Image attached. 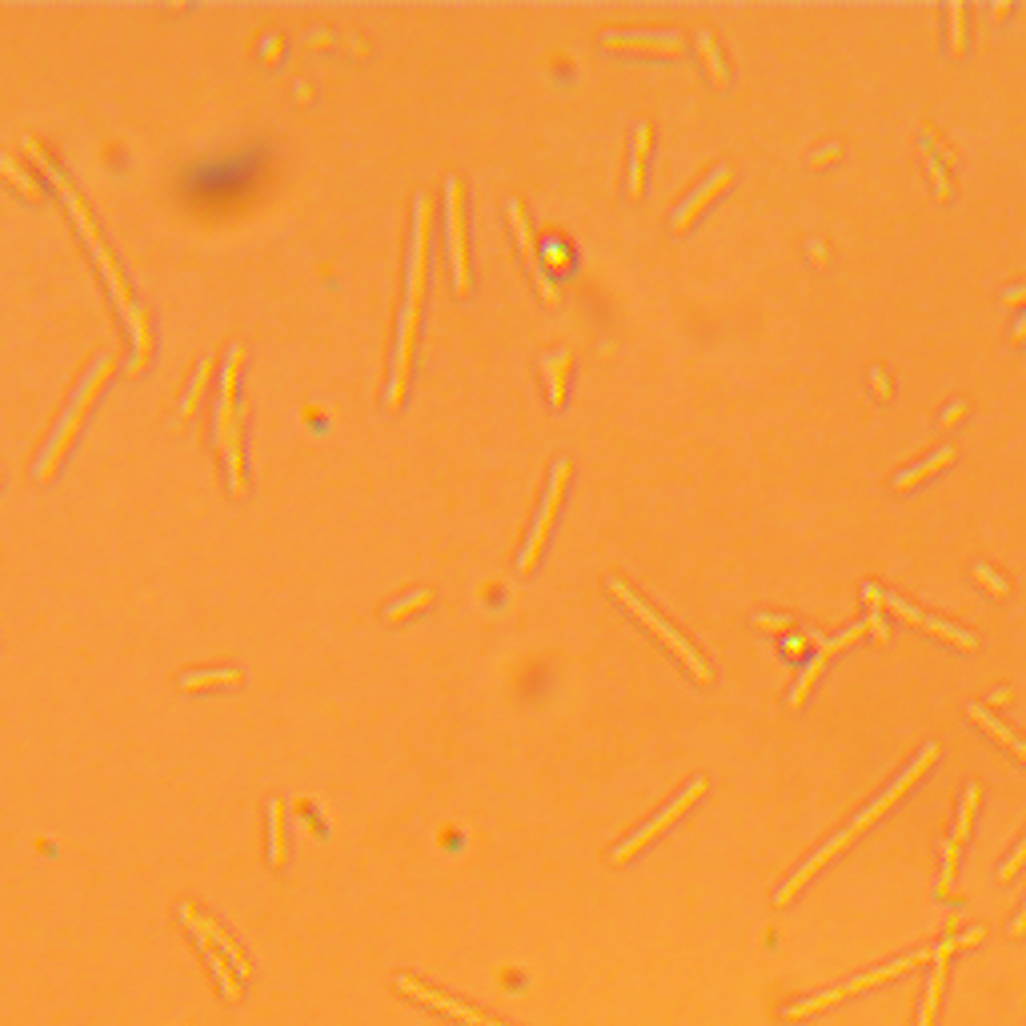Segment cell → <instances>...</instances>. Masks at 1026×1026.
<instances>
[{"label":"cell","mask_w":1026,"mask_h":1026,"mask_svg":"<svg viewBox=\"0 0 1026 1026\" xmlns=\"http://www.w3.org/2000/svg\"><path fill=\"white\" fill-rule=\"evenodd\" d=\"M209 369H213V361L209 358H201L197 361V373H193V381H189V389H185V398H180V418L177 421H185L193 413V405H197V398H201V385H205V378H209Z\"/></svg>","instance_id":"31"},{"label":"cell","mask_w":1026,"mask_h":1026,"mask_svg":"<svg viewBox=\"0 0 1026 1026\" xmlns=\"http://www.w3.org/2000/svg\"><path fill=\"white\" fill-rule=\"evenodd\" d=\"M413 330H418V305H401L398 317V349H393V378H389V393L385 405L398 409L405 398V378H409V349H413Z\"/></svg>","instance_id":"13"},{"label":"cell","mask_w":1026,"mask_h":1026,"mask_svg":"<svg viewBox=\"0 0 1026 1026\" xmlns=\"http://www.w3.org/2000/svg\"><path fill=\"white\" fill-rule=\"evenodd\" d=\"M1026 935V902H1023V910L1015 915V922H1010V938H1023Z\"/></svg>","instance_id":"42"},{"label":"cell","mask_w":1026,"mask_h":1026,"mask_svg":"<svg viewBox=\"0 0 1026 1026\" xmlns=\"http://www.w3.org/2000/svg\"><path fill=\"white\" fill-rule=\"evenodd\" d=\"M213 682H241V674L237 670H189V674H180V686L185 690L213 686Z\"/></svg>","instance_id":"32"},{"label":"cell","mask_w":1026,"mask_h":1026,"mask_svg":"<svg viewBox=\"0 0 1026 1026\" xmlns=\"http://www.w3.org/2000/svg\"><path fill=\"white\" fill-rule=\"evenodd\" d=\"M955 870H958V847L955 842H942V878H938V895L950 898V887H955Z\"/></svg>","instance_id":"34"},{"label":"cell","mask_w":1026,"mask_h":1026,"mask_svg":"<svg viewBox=\"0 0 1026 1026\" xmlns=\"http://www.w3.org/2000/svg\"><path fill=\"white\" fill-rule=\"evenodd\" d=\"M646 153H649V125L642 120L634 129V157H629V197H642L646 185Z\"/></svg>","instance_id":"25"},{"label":"cell","mask_w":1026,"mask_h":1026,"mask_svg":"<svg viewBox=\"0 0 1026 1026\" xmlns=\"http://www.w3.org/2000/svg\"><path fill=\"white\" fill-rule=\"evenodd\" d=\"M426 602H429V589H413V594H405V598L389 602V606H385V618H389V622H398V618H405V614H413L418 606H426Z\"/></svg>","instance_id":"37"},{"label":"cell","mask_w":1026,"mask_h":1026,"mask_svg":"<svg viewBox=\"0 0 1026 1026\" xmlns=\"http://www.w3.org/2000/svg\"><path fill=\"white\" fill-rule=\"evenodd\" d=\"M970 574H975V578L983 582V586H987L995 598H1007V594H1010V582L1003 578V574H995L987 561H975V566H970Z\"/></svg>","instance_id":"36"},{"label":"cell","mask_w":1026,"mask_h":1026,"mask_svg":"<svg viewBox=\"0 0 1026 1026\" xmlns=\"http://www.w3.org/2000/svg\"><path fill=\"white\" fill-rule=\"evenodd\" d=\"M1023 862H1026V834H1023V842L1015 847V854H1010L1007 862L998 867V882H1010V878H1015L1018 870H1023Z\"/></svg>","instance_id":"39"},{"label":"cell","mask_w":1026,"mask_h":1026,"mask_svg":"<svg viewBox=\"0 0 1026 1026\" xmlns=\"http://www.w3.org/2000/svg\"><path fill=\"white\" fill-rule=\"evenodd\" d=\"M109 373H113V353H100V358L92 361L89 373H85V381H80L77 398H72V405L65 409V418H60V426L52 429V438H49V446H45V453H40V461H37V478H40V481H49V478H52V469H57L60 453H65V446H69L72 429H77V421L85 418V409H89V401L97 398L100 381L109 378Z\"/></svg>","instance_id":"1"},{"label":"cell","mask_w":1026,"mask_h":1026,"mask_svg":"<svg viewBox=\"0 0 1026 1026\" xmlns=\"http://www.w3.org/2000/svg\"><path fill=\"white\" fill-rule=\"evenodd\" d=\"M398 990H401V995H413L418 1003H426V1007H433V1010H446V1015L461 1018V1023H469V1026H498V1023H489V1018H481L478 1010H469V1007H461V1003H453V998L433 995L429 987H421V983H413V978H405V975L398 978Z\"/></svg>","instance_id":"18"},{"label":"cell","mask_w":1026,"mask_h":1026,"mask_svg":"<svg viewBox=\"0 0 1026 1026\" xmlns=\"http://www.w3.org/2000/svg\"><path fill=\"white\" fill-rule=\"evenodd\" d=\"M862 629H867V622H854V626H847L838 638H822V646H818V654L814 658L802 666V674H798V682H794V690H790V706L794 710H802V702H807V694H810V686H814V678L827 670V662L834 658L838 649H847L850 642L854 638H862Z\"/></svg>","instance_id":"12"},{"label":"cell","mask_w":1026,"mask_h":1026,"mask_svg":"<svg viewBox=\"0 0 1026 1026\" xmlns=\"http://www.w3.org/2000/svg\"><path fill=\"white\" fill-rule=\"evenodd\" d=\"M1026 341V313H1023V321H1018L1015 330H1010V345H1023Z\"/></svg>","instance_id":"44"},{"label":"cell","mask_w":1026,"mask_h":1026,"mask_svg":"<svg viewBox=\"0 0 1026 1026\" xmlns=\"http://www.w3.org/2000/svg\"><path fill=\"white\" fill-rule=\"evenodd\" d=\"M950 461H955V446H938L935 453H930V458L915 461L910 469H898V473H895V489H910L918 478H927V473H935V469L950 466Z\"/></svg>","instance_id":"22"},{"label":"cell","mask_w":1026,"mask_h":1026,"mask_svg":"<svg viewBox=\"0 0 1026 1026\" xmlns=\"http://www.w3.org/2000/svg\"><path fill=\"white\" fill-rule=\"evenodd\" d=\"M918 963H935V947H930V950H918V955H910V958H898V963H887V967L870 970V975H858V978H850V983H842V987L827 990V995L802 998V1003H794V1007H786V1010H782V1018H790V1023H794V1018H810V1015H818V1010H827V1007H834V1003H842V998L858 995V990H867V987H882V983H890V978L907 975V970H915Z\"/></svg>","instance_id":"2"},{"label":"cell","mask_w":1026,"mask_h":1026,"mask_svg":"<svg viewBox=\"0 0 1026 1026\" xmlns=\"http://www.w3.org/2000/svg\"><path fill=\"white\" fill-rule=\"evenodd\" d=\"M850 842H854V830H838V834H834V838H830V842H822V847H818V850H814V854H810V858H807V862H802V867H798V870H794V874H790V878H786V882H782V887H778V890H774V907H790V898H794V895H798V890L807 887L810 878H814V874H818V870L827 867L830 858H834V854H842V850H847V847H850Z\"/></svg>","instance_id":"11"},{"label":"cell","mask_w":1026,"mask_h":1026,"mask_svg":"<svg viewBox=\"0 0 1026 1026\" xmlns=\"http://www.w3.org/2000/svg\"><path fill=\"white\" fill-rule=\"evenodd\" d=\"M193 935H197V942H201V947H205V955H209V967H213V975L221 978V990H225V998H233V1003H237V998H241V990H237V983H233V975H229V963H225V958H217V950H213V942H209V938H205V935H201V930H193Z\"/></svg>","instance_id":"27"},{"label":"cell","mask_w":1026,"mask_h":1026,"mask_svg":"<svg viewBox=\"0 0 1026 1026\" xmlns=\"http://www.w3.org/2000/svg\"><path fill=\"white\" fill-rule=\"evenodd\" d=\"M697 49H702V60H706V69H710V77H714V85H717V89H726V85H730L726 60H722V52H717L714 37H710L706 29L697 32Z\"/></svg>","instance_id":"26"},{"label":"cell","mask_w":1026,"mask_h":1026,"mask_svg":"<svg viewBox=\"0 0 1026 1026\" xmlns=\"http://www.w3.org/2000/svg\"><path fill=\"white\" fill-rule=\"evenodd\" d=\"M241 353L245 349L241 345H229V353H225V365H221V398H217V449L225 453V449L233 446V441H241V413L237 405H233V393H237V365H241Z\"/></svg>","instance_id":"8"},{"label":"cell","mask_w":1026,"mask_h":1026,"mask_svg":"<svg viewBox=\"0 0 1026 1026\" xmlns=\"http://www.w3.org/2000/svg\"><path fill=\"white\" fill-rule=\"evenodd\" d=\"M935 758H938V746H935V742H927V746L918 750V758H915V762H910V766H907V770H902V774H898V778H895V782H890V786H887V790H882V794H878V798H874V802H870V807H867V810H862V814H858V818H854V827H850V830H854V834H858V830H867V827H870V822H878V818H882V814H887V810H890V807H895L898 798H902V794H907V790H910V786H915L918 778H922V774H927V770H930V766H935Z\"/></svg>","instance_id":"5"},{"label":"cell","mask_w":1026,"mask_h":1026,"mask_svg":"<svg viewBox=\"0 0 1026 1026\" xmlns=\"http://www.w3.org/2000/svg\"><path fill=\"white\" fill-rule=\"evenodd\" d=\"M426 241H429V197H413V253H409V305L426 293Z\"/></svg>","instance_id":"15"},{"label":"cell","mask_w":1026,"mask_h":1026,"mask_svg":"<svg viewBox=\"0 0 1026 1026\" xmlns=\"http://www.w3.org/2000/svg\"><path fill=\"white\" fill-rule=\"evenodd\" d=\"M606 586H609V594H614V598H618L622 606H626L629 614H634V618H638V622H646V626L654 629V634H658V638L666 642V646L674 649V654H678L682 662H686V666H690V674H694L697 682H710V666H706V662H702V654H697V649L690 646L686 638H682L678 629L670 626L666 618H658V614H654V609H649L646 602H642L638 594H634V589H626V582H622V578H609Z\"/></svg>","instance_id":"3"},{"label":"cell","mask_w":1026,"mask_h":1026,"mask_svg":"<svg viewBox=\"0 0 1026 1026\" xmlns=\"http://www.w3.org/2000/svg\"><path fill=\"white\" fill-rule=\"evenodd\" d=\"M92 257H97V265L105 270V277H109V285H113V297H117V305H120V313H125V321L137 313V305H133V297H129V285H125V277H120V270H117V261L109 257V250L105 245H92Z\"/></svg>","instance_id":"23"},{"label":"cell","mask_w":1026,"mask_h":1026,"mask_svg":"<svg viewBox=\"0 0 1026 1026\" xmlns=\"http://www.w3.org/2000/svg\"><path fill=\"white\" fill-rule=\"evenodd\" d=\"M983 938H987V930L970 927L967 935H950V938H942V942H935V967H930V983H927V995H922V1010H918L915 1026H935L938 998H942V987H947V958L963 947H975V942H983Z\"/></svg>","instance_id":"4"},{"label":"cell","mask_w":1026,"mask_h":1026,"mask_svg":"<svg viewBox=\"0 0 1026 1026\" xmlns=\"http://www.w3.org/2000/svg\"><path fill=\"white\" fill-rule=\"evenodd\" d=\"M754 626L758 629H790V626H794V618H778V614H754Z\"/></svg>","instance_id":"40"},{"label":"cell","mask_w":1026,"mask_h":1026,"mask_svg":"<svg viewBox=\"0 0 1026 1026\" xmlns=\"http://www.w3.org/2000/svg\"><path fill=\"white\" fill-rule=\"evenodd\" d=\"M180 918H185V927H189V930H201V935L209 938L213 947H221V950H225V955H229V963H233V967L241 970V978L250 975V963H245V955H241V950H237V942H233V938L225 935V930H221L217 922H213V918H201L193 907H180Z\"/></svg>","instance_id":"19"},{"label":"cell","mask_w":1026,"mask_h":1026,"mask_svg":"<svg viewBox=\"0 0 1026 1026\" xmlns=\"http://www.w3.org/2000/svg\"><path fill=\"white\" fill-rule=\"evenodd\" d=\"M963 17H967V9H963V4H947V20H950V57H963V52H967V37H963Z\"/></svg>","instance_id":"35"},{"label":"cell","mask_w":1026,"mask_h":1026,"mask_svg":"<svg viewBox=\"0 0 1026 1026\" xmlns=\"http://www.w3.org/2000/svg\"><path fill=\"white\" fill-rule=\"evenodd\" d=\"M862 598H867V626L874 634V642H887V622H882V589L878 586H862Z\"/></svg>","instance_id":"29"},{"label":"cell","mask_w":1026,"mask_h":1026,"mask_svg":"<svg viewBox=\"0 0 1026 1026\" xmlns=\"http://www.w3.org/2000/svg\"><path fill=\"white\" fill-rule=\"evenodd\" d=\"M978 794H983V790H978V786H975V782H970V786H967V794H963V807H958V822H955V834H950V842H955V847H963V842H967V834H970V822H975V807H978Z\"/></svg>","instance_id":"28"},{"label":"cell","mask_w":1026,"mask_h":1026,"mask_svg":"<svg viewBox=\"0 0 1026 1026\" xmlns=\"http://www.w3.org/2000/svg\"><path fill=\"white\" fill-rule=\"evenodd\" d=\"M129 330H133V341H137V358H133V373H137L140 365H145V358H149V321H145V313H133L129 317Z\"/></svg>","instance_id":"33"},{"label":"cell","mask_w":1026,"mask_h":1026,"mask_svg":"<svg viewBox=\"0 0 1026 1026\" xmlns=\"http://www.w3.org/2000/svg\"><path fill=\"white\" fill-rule=\"evenodd\" d=\"M541 373H546V381H549V401L561 409V401H566V373H569V353H566V349H558V353H546V358H541Z\"/></svg>","instance_id":"24"},{"label":"cell","mask_w":1026,"mask_h":1026,"mask_svg":"<svg viewBox=\"0 0 1026 1026\" xmlns=\"http://www.w3.org/2000/svg\"><path fill=\"white\" fill-rule=\"evenodd\" d=\"M566 478H569V461L558 458V461H554V478H549V489H546V498H541L538 518H534V529H529V541H526V549H521V558H518L521 574H529V569H534L541 546H546L549 521H554V514H558V501H561V489H566Z\"/></svg>","instance_id":"7"},{"label":"cell","mask_w":1026,"mask_h":1026,"mask_svg":"<svg viewBox=\"0 0 1026 1026\" xmlns=\"http://www.w3.org/2000/svg\"><path fill=\"white\" fill-rule=\"evenodd\" d=\"M506 217H509V229H514V237H518V245H521V257H526L529 277H534V285H538L541 297H546L549 305H554V301H558V293H554V285H549L546 270H541L538 241H534V233H529V221H526V213H521V201H509V205H506Z\"/></svg>","instance_id":"14"},{"label":"cell","mask_w":1026,"mask_h":1026,"mask_svg":"<svg viewBox=\"0 0 1026 1026\" xmlns=\"http://www.w3.org/2000/svg\"><path fill=\"white\" fill-rule=\"evenodd\" d=\"M882 606H887L890 614H898V618L915 622L918 629H930V634H938V638L950 642V646H963V649H975V646H978V638L970 634V629H958V626H950V622L935 618V614H927V609H918L915 602H907L902 594H882Z\"/></svg>","instance_id":"10"},{"label":"cell","mask_w":1026,"mask_h":1026,"mask_svg":"<svg viewBox=\"0 0 1026 1026\" xmlns=\"http://www.w3.org/2000/svg\"><path fill=\"white\" fill-rule=\"evenodd\" d=\"M270 858L273 862L285 858V847H281V802L277 798L270 802Z\"/></svg>","instance_id":"38"},{"label":"cell","mask_w":1026,"mask_h":1026,"mask_svg":"<svg viewBox=\"0 0 1026 1026\" xmlns=\"http://www.w3.org/2000/svg\"><path fill=\"white\" fill-rule=\"evenodd\" d=\"M602 45H629V49H654V52H682V37L674 29H606Z\"/></svg>","instance_id":"16"},{"label":"cell","mask_w":1026,"mask_h":1026,"mask_svg":"<svg viewBox=\"0 0 1026 1026\" xmlns=\"http://www.w3.org/2000/svg\"><path fill=\"white\" fill-rule=\"evenodd\" d=\"M446 233H449V261H453V281L466 297L469 290V261H466V221H461V185L458 177H446Z\"/></svg>","instance_id":"9"},{"label":"cell","mask_w":1026,"mask_h":1026,"mask_svg":"<svg viewBox=\"0 0 1026 1026\" xmlns=\"http://www.w3.org/2000/svg\"><path fill=\"white\" fill-rule=\"evenodd\" d=\"M0 173H4V177H9L12 185H20V193H25V197H29V201H40V197H45V193H40V185H37V180H32L29 173L20 169V165H17V160H12V157H4V153H0Z\"/></svg>","instance_id":"30"},{"label":"cell","mask_w":1026,"mask_h":1026,"mask_svg":"<svg viewBox=\"0 0 1026 1026\" xmlns=\"http://www.w3.org/2000/svg\"><path fill=\"white\" fill-rule=\"evenodd\" d=\"M870 381H874V393H878V398H887V393H890L887 373H882V369H874V373H870Z\"/></svg>","instance_id":"41"},{"label":"cell","mask_w":1026,"mask_h":1026,"mask_svg":"<svg viewBox=\"0 0 1026 1026\" xmlns=\"http://www.w3.org/2000/svg\"><path fill=\"white\" fill-rule=\"evenodd\" d=\"M702 794H706V778H694V782H690V786L682 790V794L674 798V802H670L666 810H658V814L649 818L646 827H642V830H634V834H629L626 842H622V847L614 850V862H626L629 854H638V850L646 847V842H654V838H658L662 830H666L670 822H674V818H682V814H686V810H690V802H694V798H702Z\"/></svg>","instance_id":"6"},{"label":"cell","mask_w":1026,"mask_h":1026,"mask_svg":"<svg viewBox=\"0 0 1026 1026\" xmlns=\"http://www.w3.org/2000/svg\"><path fill=\"white\" fill-rule=\"evenodd\" d=\"M922 157H927V173H930V185H935V193H938V201H947L950 197V173H947V157H942V149H938V140H935V133H922Z\"/></svg>","instance_id":"21"},{"label":"cell","mask_w":1026,"mask_h":1026,"mask_svg":"<svg viewBox=\"0 0 1026 1026\" xmlns=\"http://www.w3.org/2000/svg\"><path fill=\"white\" fill-rule=\"evenodd\" d=\"M730 177H734V173H730V165H714V169H710V177H706V180H697V185H694V193H690V197L682 201L678 209H674V217H670V225H674V229H678V233L686 229V225H690V217H694V213L702 209L706 201H714L717 193L726 189V185H730Z\"/></svg>","instance_id":"17"},{"label":"cell","mask_w":1026,"mask_h":1026,"mask_svg":"<svg viewBox=\"0 0 1026 1026\" xmlns=\"http://www.w3.org/2000/svg\"><path fill=\"white\" fill-rule=\"evenodd\" d=\"M967 714H970V717H975L978 726L987 730V734H990V737H995V742H1003V746H1007V750H1015V754H1018V758H1023V762H1026V737H1018V734H1015V730H1010V726H1003V722H998V717H995V714H990V710H987V706H978V702H970V706H967Z\"/></svg>","instance_id":"20"},{"label":"cell","mask_w":1026,"mask_h":1026,"mask_svg":"<svg viewBox=\"0 0 1026 1026\" xmlns=\"http://www.w3.org/2000/svg\"><path fill=\"white\" fill-rule=\"evenodd\" d=\"M958 413H967V401H955V405H950L947 413H942V426H955Z\"/></svg>","instance_id":"43"}]
</instances>
